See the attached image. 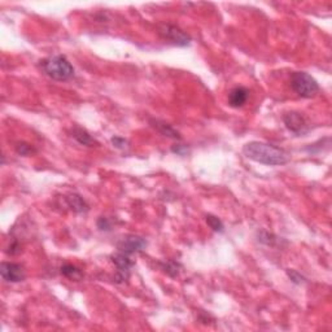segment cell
<instances>
[{
  "mask_svg": "<svg viewBox=\"0 0 332 332\" xmlns=\"http://www.w3.org/2000/svg\"><path fill=\"white\" fill-rule=\"evenodd\" d=\"M161 267L165 273L168 274L169 276H171V278H175L181 273V265L175 262V261H166V262L161 263Z\"/></svg>",
  "mask_w": 332,
  "mask_h": 332,
  "instance_id": "14",
  "label": "cell"
},
{
  "mask_svg": "<svg viewBox=\"0 0 332 332\" xmlns=\"http://www.w3.org/2000/svg\"><path fill=\"white\" fill-rule=\"evenodd\" d=\"M152 126L157 130L160 134H162L164 136H168V138L170 139H181V135H179V132L175 130V128L171 127L169 123H166V122L164 121H158V119H153V121H151Z\"/></svg>",
  "mask_w": 332,
  "mask_h": 332,
  "instance_id": "11",
  "label": "cell"
},
{
  "mask_svg": "<svg viewBox=\"0 0 332 332\" xmlns=\"http://www.w3.org/2000/svg\"><path fill=\"white\" fill-rule=\"evenodd\" d=\"M112 262L114 263V266L117 267V273L114 275V280L117 283H123L130 278V271H131L132 266H134V261L130 258V256L122 252H117V253L112 254Z\"/></svg>",
  "mask_w": 332,
  "mask_h": 332,
  "instance_id": "5",
  "label": "cell"
},
{
  "mask_svg": "<svg viewBox=\"0 0 332 332\" xmlns=\"http://www.w3.org/2000/svg\"><path fill=\"white\" fill-rule=\"evenodd\" d=\"M283 121L286 127L291 132L296 135H304L309 131V125L301 113L299 112H288L283 115Z\"/></svg>",
  "mask_w": 332,
  "mask_h": 332,
  "instance_id": "7",
  "label": "cell"
},
{
  "mask_svg": "<svg viewBox=\"0 0 332 332\" xmlns=\"http://www.w3.org/2000/svg\"><path fill=\"white\" fill-rule=\"evenodd\" d=\"M16 152L21 156H29L31 155V153H35V149H34L33 145H30L22 141V143H17Z\"/></svg>",
  "mask_w": 332,
  "mask_h": 332,
  "instance_id": "17",
  "label": "cell"
},
{
  "mask_svg": "<svg viewBox=\"0 0 332 332\" xmlns=\"http://www.w3.org/2000/svg\"><path fill=\"white\" fill-rule=\"evenodd\" d=\"M117 248L122 253L131 256V254L143 252L147 248V240L140 236H136V235H127L118 241Z\"/></svg>",
  "mask_w": 332,
  "mask_h": 332,
  "instance_id": "6",
  "label": "cell"
},
{
  "mask_svg": "<svg viewBox=\"0 0 332 332\" xmlns=\"http://www.w3.org/2000/svg\"><path fill=\"white\" fill-rule=\"evenodd\" d=\"M73 138L76 139L79 144L86 145V147H94V144H98L95 139L92 138L91 135L82 127L73 128Z\"/></svg>",
  "mask_w": 332,
  "mask_h": 332,
  "instance_id": "12",
  "label": "cell"
},
{
  "mask_svg": "<svg viewBox=\"0 0 332 332\" xmlns=\"http://www.w3.org/2000/svg\"><path fill=\"white\" fill-rule=\"evenodd\" d=\"M42 69L50 78L55 81H69L74 77V68L70 64V61L63 55L48 57L42 61Z\"/></svg>",
  "mask_w": 332,
  "mask_h": 332,
  "instance_id": "2",
  "label": "cell"
},
{
  "mask_svg": "<svg viewBox=\"0 0 332 332\" xmlns=\"http://www.w3.org/2000/svg\"><path fill=\"white\" fill-rule=\"evenodd\" d=\"M205 220H207L208 226L211 227L212 230L216 231V232H223L224 226L220 218L216 217V216H213V214H208L207 217H205Z\"/></svg>",
  "mask_w": 332,
  "mask_h": 332,
  "instance_id": "15",
  "label": "cell"
},
{
  "mask_svg": "<svg viewBox=\"0 0 332 332\" xmlns=\"http://www.w3.org/2000/svg\"><path fill=\"white\" fill-rule=\"evenodd\" d=\"M248 98H249L248 89H245L243 86H237V87L231 90L230 94H228V106L232 107V108H241L248 102Z\"/></svg>",
  "mask_w": 332,
  "mask_h": 332,
  "instance_id": "9",
  "label": "cell"
},
{
  "mask_svg": "<svg viewBox=\"0 0 332 332\" xmlns=\"http://www.w3.org/2000/svg\"><path fill=\"white\" fill-rule=\"evenodd\" d=\"M0 274L3 280L8 283H20L25 279V270L21 265L14 262H3L0 266Z\"/></svg>",
  "mask_w": 332,
  "mask_h": 332,
  "instance_id": "8",
  "label": "cell"
},
{
  "mask_svg": "<svg viewBox=\"0 0 332 332\" xmlns=\"http://www.w3.org/2000/svg\"><path fill=\"white\" fill-rule=\"evenodd\" d=\"M258 240L262 244H265V245H271L273 247V245H275L278 239L273 233L267 232V231H261V232H258Z\"/></svg>",
  "mask_w": 332,
  "mask_h": 332,
  "instance_id": "16",
  "label": "cell"
},
{
  "mask_svg": "<svg viewBox=\"0 0 332 332\" xmlns=\"http://www.w3.org/2000/svg\"><path fill=\"white\" fill-rule=\"evenodd\" d=\"M98 227H99L102 231H109L112 226H111V222H109L108 218L100 217L99 220H98Z\"/></svg>",
  "mask_w": 332,
  "mask_h": 332,
  "instance_id": "20",
  "label": "cell"
},
{
  "mask_svg": "<svg viewBox=\"0 0 332 332\" xmlns=\"http://www.w3.org/2000/svg\"><path fill=\"white\" fill-rule=\"evenodd\" d=\"M112 144H113V147H115V148L125 149V148H127L128 141L126 140L125 138H121V136H113Z\"/></svg>",
  "mask_w": 332,
  "mask_h": 332,
  "instance_id": "19",
  "label": "cell"
},
{
  "mask_svg": "<svg viewBox=\"0 0 332 332\" xmlns=\"http://www.w3.org/2000/svg\"><path fill=\"white\" fill-rule=\"evenodd\" d=\"M171 151L174 152V153H177V155L183 156L184 153H186V152H187V148H186V147H184V145L178 144V145H175V147H173V148H171Z\"/></svg>",
  "mask_w": 332,
  "mask_h": 332,
  "instance_id": "21",
  "label": "cell"
},
{
  "mask_svg": "<svg viewBox=\"0 0 332 332\" xmlns=\"http://www.w3.org/2000/svg\"><path fill=\"white\" fill-rule=\"evenodd\" d=\"M61 274H63L64 276H66V278H69V279L73 280L82 279L83 276L82 271H81L77 266H74V265H70V263H66V265H64V266L61 267Z\"/></svg>",
  "mask_w": 332,
  "mask_h": 332,
  "instance_id": "13",
  "label": "cell"
},
{
  "mask_svg": "<svg viewBox=\"0 0 332 332\" xmlns=\"http://www.w3.org/2000/svg\"><path fill=\"white\" fill-rule=\"evenodd\" d=\"M158 33H160V35H161L164 39L169 40V42L173 43L174 46L186 47L191 43L190 35H187L183 30L174 26V25H170V23L161 25L160 29H158Z\"/></svg>",
  "mask_w": 332,
  "mask_h": 332,
  "instance_id": "4",
  "label": "cell"
},
{
  "mask_svg": "<svg viewBox=\"0 0 332 332\" xmlns=\"http://www.w3.org/2000/svg\"><path fill=\"white\" fill-rule=\"evenodd\" d=\"M291 87L301 98H314L319 92L318 82L305 72H295L291 76Z\"/></svg>",
  "mask_w": 332,
  "mask_h": 332,
  "instance_id": "3",
  "label": "cell"
},
{
  "mask_svg": "<svg viewBox=\"0 0 332 332\" xmlns=\"http://www.w3.org/2000/svg\"><path fill=\"white\" fill-rule=\"evenodd\" d=\"M65 203L70 211H73L74 213L82 214V213H86V212H89V209H90L89 204L86 203L85 199H83L82 196L78 194L66 195Z\"/></svg>",
  "mask_w": 332,
  "mask_h": 332,
  "instance_id": "10",
  "label": "cell"
},
{
  "mask_svg": "<svg viewBox=\"0 0 332 332\" xmlns=\"http://www.w3.org/2000/svg\"><path fill=\"white\" fill-rule=\"evenodd\" d=\"M287 274L290 276V279L296 284H304L305 283V278L301 274H299L296 270H287Z\"/></svg>",
  "mask_w": 332,
  "mask_h": 332,
  "instance_id": "18",
  "label": "cell"
},
{
  "mask_svg": "<svg viewBox=\"0 0 332 332\" xmlns=\"http://www.w3.org/2000/svg\"><path fill=\"white\" fill-rule=\"evenodd\" d=\"M243 153L252 161L267 166H279L291 160L288 152L265 141H249L243 147Z\"/></svg>",
  "mask_w": 332,
  "mask_h": 332,
  "instance_id": "1",
  "label": "cell"
}]
</instances>
